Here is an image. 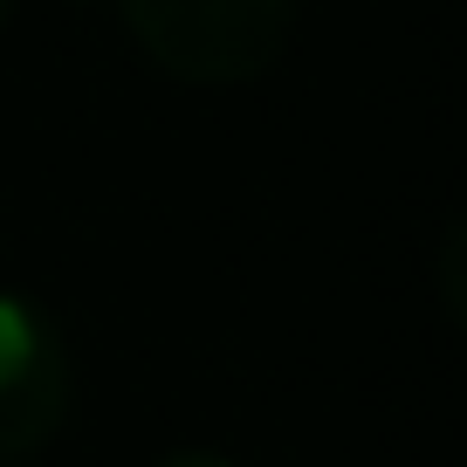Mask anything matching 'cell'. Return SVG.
I'll return each mask as SVG.
<instances>
[{"instance_id":"cell-3","label":"cell","mask_w":467,"mask_h":467,"mask_svg":"<svg viewBox=\"0 0 467 467\" xmlns=\"http://www.w3.org/2000/svg\"><path fill=\"white\" fill-rule=\"evenodd\" d=\"M440 275H447V317L461 323V227H447V254H440Z\"/></svg>"},{"instance_id":"cell-5","label":"cell","mask_w":467,"mask_h":467,"mask_svg":"<svg viewBox=\"0 0 467 467\" xmlns=\"http://www.w3.org/2000/svg\"><path fill=\"white\" fill-rule=\"evenodd\" d=\"M7 15H15V0H0V28H7Z\"/></svg>"},{"instance_id":"cell-1","label":"cell","mask_w":467,"mask_h":467,"mask_svg":"<svg viewBox=\"0 0 467 467\" xmlns=\"http://www.w3.org/2000/svg\"><path fill=\"white\" fill-rule=\"evenodd\" d=\"M296 7L303 0H117V21L165 76L227 89L275 69L296 35Z\"/></svg>"},{"instance_id":"cell-2","label":"cell","mask_w":467,"mask_h":467,"mask_svg":"<svg viewBox=\"0 0 467 467\" xmlns=\"http://www.w3.org/2000/svg\"><path fill=\"white\" fill-rule=\"evenodd\" d=\"M76 399L69 344L42 303L0 289V461L35 453L62 433Z\"/></svg>"},{"instance_id":"cell-4","label":"cell","mask_w":467,"mask_h":467,"mask_svg":"<svg viewBox=\"0 0 467 467\" xmlns=\"http://www.w3.org/2000/svg\"><path fill=\"white\" fill-rule=\"evenodd\" d=\"M151 467H234L227 453H206V447H179V453H165V461H151Z\"/></svg>"}]
</instances>
